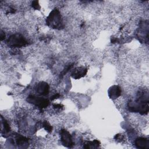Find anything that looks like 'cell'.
<instances>
[{
    "label": "cell",
    "mask_w": 149,
    "mask_h": 149,
    "mask_svg": "<svg viewBox=\"0 0 149 149\" xmlns=\"http://www.w3.org/2000/svg\"><path fill=\"white\" fill-rule=\"evenodd\" d=\"M47 25L54 29L61 30L63 29L64 24L62 16L57 8L54 9L46 19Z\"/></svg>",
    "instance_id": "cell-1"
},
{
    "label": "cell",
    "mask_w": 149,
    "mask_h": 149,
    "mask_svg": "<svg viewBox=\"0 0 149 149\" xmlns=\"http://www.w3.org/2000/svg\"><path fill=\"white\" fill-rule=\"evenodd\" d=\"M128 109L132 112H137L141 115H146L149 111L148 103L140 100L130 101L127 104Z\"/></svg>",
    "instance_id": "cell-2"
},
{
    "label": "cell",
    "mask_w": 149,
    "mask_h": 149,
    "mask_svg": "<svg viewBox=\"0 0 149 149\" xmlns=\"http://www.w3.org/2000/svg\"><path fill=\"white\" fill-rule=\"evenodd\" d=\"M8 45L10 47H22L26 44L28 42L26 38L20 34L16 33L11 35L7 40Z\"/></svg>",
    "instance_id": "cell-3"
},
{
    "label": "cell",
    "mask_w": 149,
    "mask_h": 149,
    "mask_svg": "<svg viewBox=\"0 0 149 149\" xmlns=\"http://www.w3.org/2000/svg\"><path fill=\"white\" fill-rule=\"evenodd\" d=\"M26 101L29 103L33 104L40 109L46 108L49 104V101L48 100L34 95H29L27 97Z\"/></svg>",
    "instance_id": "cell-4"
},
{
    "label": "cell",
    "mask_w": 149,
    "mask_h": 149,
    "mask_svg": "<svg viewBox=\"0 0 149 149\" xmlns=\"http://www.w3.org/2000/svg\"><path fill=\"white\" fill-rule=\"evenodd\" d=\"M60 134L61 141L63 146L68 148L73 147L74 146V142L70 133L65 129H62L60 132Z\"/></svg>",
    "instance_id": "cell-5"
},
{
    "label": "cell",
    "mask_w": 149,
    "mask_h": 149,
    "mask_svg": "<svg viewBox=\"0 0 149 149\" xmlns=\"http://www.w3.org/2000/svg\"><path fill=\"white\" fill-rule=\"evenodd\" d=\"M36 91L39 95L45 96L49 93V86L47 83L45 81H40L37 84Z\"/></svg>",
    "instance_id": "cell-6"
},
{
    "label": "cell",
    "mask_w": 149,
    "mask_h": 149,
    "mask_svg": "<svg viewBox=\"0 0 149 149\" xmlns=\"http://www.w3.org/2000/svg\"><path fill=\"white\" fill-rule=\"evenodd\" d=\"M87 69L81 66L76 68L71 73V76L74 79H79L84 77L87 73Z\"/></svg>",
    "instance_id": "cell-7"
},
{
    "label": "cell",
    "mask_w": 149,
    "mask_h": 149,
    "mask_svg": "<svg viewBox=\"0 0 149 149\" xmlns=\"http://www.w3.org/2000/svg\"><path fill=\"white\" fill-rule=\"evenodd\" d=\"M121 88L118 85H113L108 90V94L110 99L115 100L121 95Z\"/></svg>",
    "instance_id": "cell-8"
},
{
    "label": "cell",
    "mask_w": 149,
    "mask_h": 149,
    "mask_svg": "<svg viewBox=\"0 0 149 149\" xmlns=\"http://www.w3.org/2000/svg\"><path fill=\"white\" fill-rule=\"evenodd\" d=\"M135 146L138 148H149V140L146 137H137L134 141Z\"/></svg>",
    "instance_id": "cell-9"
},
{
    "label": "cell",
    "mask_w": 149,
    "mask_h": 149,
    "mask_svg": "<svg viewBox=\"0 0 149 149\" xmlns=\"http://www.w3.org/2000/svg\"><path fill=\"white\" fill-rule=\"evenodd\" d=\"M141 101L148 103L149 102V94L148 92L146 90H140L137 93V99Z\"/></svg>",
    "instance_id": "cell-10"
},
{
    "label": "cell",
    "mask_w": 149,
    "mask_h": 149,
    "mask_svg": "<svg viewBox=\"0 0 149 149\" xmlns=\"http://www.w3.org/2000/svg\"><path fill=\"white\" fill-rule=\"evenodd\" d=\"M15 141L18 146L23 147L29 143V139L20 134H17L15 136Z\"/></svg>",
    "instance_id": "cell-11"
},
{
    "label": "cell",
    "mask_w": 149,
    "mask_h": 149,
    "mask_svg": "<svg viewBox=\"0 0 149 149\" xmlns=\"http://www.w3.org/2000/svg\"><path fill=\"white\" fill-rule=\"evenodd\" d=\"M100 141L98 140H94L91 141H86L83 145V148L88 149V148H96L99 147L100 146Z\"/></svg>",
    "instance_id": "cell-12"
},
{
    "label": "cell",
    "mask_w": 149,
    "mask_h": 149,
    "mask_svg": "<svg viewBox=\"0 0 149 149\" xmlns=\"http://www.w3.org/2000/svg\"><path fill=\"white\" fill-rule=\"evenodd\" d=\"M42 127L44 128V129L46 131H47L48 132L50 133V132H52V127L51 126V125L47 120L43 121L42 123Z\"/></svg>",
    "instance_id": "cell-13"
},
{
    "label": "cell",
    "mask_w": 149,
    "mask_h": 149,
    "mask_svg": "<svg viewBox=\"0 0 149 149\" xmlns=\"http://www.w3.org/2000/svg\"><path fill=\"white\" fill-rule=\"evenodd\" d=\"M2 123H3V129L5 131V133H8L10 132V126L9 125V123H8V122L6 120H3L2 121Z\"/></svg>",
    "instance_id": "cell-14"
},
{
    "label": "cell",
    "mask_w": 149,
    "mask_h": 149,
    "mask_svg": "<svg viewBox=\"0 0 149 149\" xmlns=\"http://www.w3.org/2000/svg\"><path fill=\"white\" fill-rule=\"evenodd\" d=\"M73 64H70L69 65H68L65 69H63V70L60 73V77H63V76L67 73V72H68L69 71V70H70L72 69V68L73 67Z\"/></svg>",
    "instance_id": "cell-15"
},
{
    "label": "cell",
    "mask_w": 149,
    "mask_h": 149,
    "mask_svg": "<svg viewBox=\"0 0 149 149\" xmlns=\"http://www.w3.org/2000/svg\"><path fill=\"white\" fill-rule=\"evenodd\" d=\"M31 6L36 10H40L41 9L38 1H33L31 3Z\"/></svg>",
    "instance_id": "cell-16"
},
{
    "label": "cell",
    "mask_w": 149,
    "mask_h": 149,
    "mask_svg": "<svg viewBox=\"0 0 149 149\" xmlns=\"http://www.w3.org/2000/svg\"><path fill=\"white\" fill-rule=\"evenodd\" d=\"M53 107H54V108H55L56 109H59L62 108L63 107V105H62L61 104H54L53 105Z\"/></svg>",
    "instance_id": "cell-17"
},
{
    "label": "cell",
    "mask_w": 149,
    "mask_h": 149,
    "mask_svg": "<svg viewBox=\"0 0 149 149\" xmlns=\"http://www.w3.org/2000/svg\"><path fill=\"white\" fill-rule=\"evenodd\" d=\"M123 136L121 134H117L114 137V139L116 140H122L123 139Z\"/></svg>",
    "instance_id": "cell-18"
},
{
    "label": "cell",
    "mask_w": 149,
    "mask_h": 149,
    "mask_svg": "<svg viewBox=\"0 0 149 149\" xmlns=\"http://www.w3.org/2000/svg\"><path fill=\"white\" fill-rule=\"evenodd\" d=\"M61 97V95L58 93H56L54 95H53L51 97V100H56V99H58V98H59Z\"/></svg>",
    "instance_id": "cell-19"
},
{
    "label": "cell",
    "mask_w": 149,
    "mask_h": 149,
    "mask_svg": "<svg viewBox=\"0 0 149 149\" xmlns=\"http://www.w3.org/2000/svg\"><path fill=\"white\" fill-rule=\"evenodd\" d=\"M5 36H6L5 33L3 31L1 30V41L3 40L5 38Z\"/></svg>",
    "instance_id": "cell-20"
},
{
    "label": "cell",
    "mask_w": 149,
    "mask_h": 149,
    "mask_svg": "<svg viewBox=\"0 0 149 149\" xmlns=\"http://www.w3.org/2000/svg\"><path fill=\"white\" fill-rule=\"evenodd\" d=\"M119 40L118 38H116V37H113V38H111V41L112 43L118 42H119Z\"/></svg>",
    "instance_id": "cell-21"
}]
</instances>
